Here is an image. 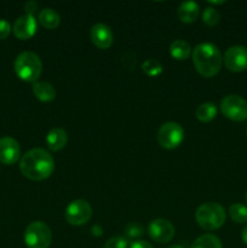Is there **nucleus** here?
I'll return each instance as SVG.
<instances>
[{
    "label": "nucleus",
    "mask_w": 247,
    "mask_h": 248,
    "mask_svg": "<svg viewBox=\"0 0 247 248\" xmlns=\"http://www.w3.org/2000/svg\"><path fill=\"white\" fill-rule=\"evenodd\" d=\"M19 170L31 181H44L55 171V160L43 148H34L22 156Z\"/></svg>",
    "instance_id": "nucleus-1"
},
{
    "label": "nucleus",
    "mask_w": 247,
    "mask_h": 248,
    "mask_svg": "<svg viewBox=\"0 0 247 248\" xmlns=\"http://www.w3.org/2000/svg\"><path fill=\"white\" fill-rule=\"evenodd\" d=\"M193 63L201 77L213 78L219 73L222 67V53L215 44H199L193 50Z\"/></svg>",
    "instance_id": "nucleus-2"
},
{
    "label": "nucleus",
    "mask_w": 247,
    "mask_h": 248,
    "mask_svg": "<svg viewBox=\"0 0 247 248\" xmlns=\"http://www.w3.org/2000/svg\"><path fill=\"white\" fill-rule=\"evenodd\" d=\"M17 77L26 82H36L43 72V62L36 53L24 51L19 53L14 62Z\"/></svg>",
    "instance_id": "nucleus-3"
},
{
    "label": "nucleus",
    "mask_w": 247,
    "mask_h": 248,
    "mask_svg": "<svg viewBox=\"0 0 247 248\" xmlns=\"http://www.w3.org/2000/svg\"><path fill=\"white\" fill-rule=\"evenodd\" d=\"M196 223L203 230H217L225 223L227 213L222 205L217 202H206L199 206L195 212Z\"/></svg>",
    "instance_id": "nucleus-4"
},
{
    "label": "nucleus",
    "mask_w": 247,
    "mask_h": 248,
    "mask_svg": "<svg viewBox=\"0 0 247 248\" xmlns=\"http://www.w3.org/2000/svg\"><path fill=\"white\" fill-rule=\"evenodd\" d=\"M51 241H52V232L46 223L35 220L26 228L24 242L28 248H48Z\"/></svg>",
    "instance_id": "nucleus-5"
},
{
    "label": "nucleus",
    "mask_w": 247,
    "mask_h": 248,
    "mask_svg": "<svg viewBox=\"0 0 247 248\" xmlns=\"http://www.w3.org/2000/svg\"><path fill=\"white\" fill-rule=\"evenodd\" d=\"M184 140V130L179 124L169 121L160 126L157 131V142L165 149H176Z\"/></svg>",
    "instance_id": "nucleus-6"
},
{
    "label": "nucleus",
    "mask_w": 247,
    "mask_h": 248,
    "mask_svg": "<svg viewBox=\"0 0 247 248\" xmlns=\"http://www.w3.org/2000/svg\"><path fill=\"white\" fill-rule=\"evenodd\" d=\"M220 111L230 120L244 121L247 119V101L239 94H228L220 102Z\"/></svg>",
    "instance_id": "nucleus-7"
},
{
    "label": "nucleus",
    "mask_w": 247,
    "mask_h": 248,
    "mask_svg": "<svg viewBox=\"0 0 247 248\" xmlns=\"http://www.w3.org/2000/svg\"><path fill=\"white\" fill-rule=\"evenodd\" d=\"M92 207L86 200H74L67 206L64 211V218L70 225L80 227L91 219Z\"/></svg>",
    "instance_id": "nucleus-8"
},
{
    "label": "nucleus",
    "mask_w": 247,
    "mask_h": 248,
    "mask_svg": "<svg viewBox=\"0 0 247 248\" xmlns=\"http://www.w3.org/2000/svg\"><path fill=\"white\" fill-rule=\"evenodd\" d=\"M223 62L230 72H244L247 69V47L241 45L232 46L225 51Z\"/></svg>",
    "instance_id": "nucleus-9"
},
{
    "label": "nucleus",
    "mask_w": 247,
    "mask_h": 248,
    "mask_svg": "<svg viewBox=\"0 0 247 248\" xmlns=\"http://www.w3.org/2000/svg\"><path fill=\"white\" fill-rule=\"evenodd\" d=\"M148 235L157 244H167L174 236V227L170 220L157 218L152 220L148 227Z\"/></svg>",
    "instance_id": "nucleus-10"
},
{
    "label": "nucleus",
    "mask_w": 247,
    "mask_h": 248,
    "mask_svg": "<svg viewBox=\"0 0 247 248\" xmlns=\"http://www.w3.org/2000/svg\"><path fill=\"white\" fill-rule=\"evenodd\" d=\"M36 31H38V22L31 15L26 14L18 17L12 26L14 35L19 40H28L35 35Z\"/></svg>",
    "instance_id": "nucleus-11"
},
{
    "label": "nucleus",
    "mask_w": 247,
    "mask_h": 248,
    "mask_svg": "<svg viewBox=\"0 0 247 248\" xmlns=\"http://www.w3.org/2000/svg\"><path fill=\"white\" fill-rule=\"evenodd\" d=\"M21 157V147L12 137L0 138V162L4 165H14Z\"/></svg>",
    "instance_id": "nucleus-12"
},
{
    "label": "nucleus",
    "mask_w": 247,
    "mask_h": 248,
    "mask_svg": "<svg viewBox=\"0 0 247 248\" xmlns=\"http://www.w3.org/2000/svg\"><path fill=\"white\" fill-rule=\"evenodd\" d=\"M91 41L96 47L107 50L114 43V35L111 29L104 23H96L91 28Z\"/></svg>",
    "instance_id": "nucleus-13"
},
{
    "label": "nucleus",
    "mask_w": 247,
    "mask_h": 248,
    "mask_svg": "<svg viewBox=\"0 0 247 248\" xmlns=\"http://www.w3.org/2000/svg\"><path fill=\"white\" fill-rule=\"evenodd\" d=\"M177 16L179 21L183 23H194L200 16V7L195 1H184L182 2L177 10Z\"/></svg>",
    "instance_id": "nucleus-14"
},
{
    "label": "nucleus",
    "mask_w": 247,
    "mask_h": 248,
    "mask_svg": "<svg viewBox=\"0 0 247 248\" xmlns=\"http://www.w3.org/2000/svg\"><path fill=\"white\" fill-rule=\"evenodd\" d=\"M68 135L65 130L61 127H55L48 131L46 136V144L51 152H60L67 145Z\"/></svg>",
    "instance_id": "nucleus-15"
},
{
    "label": "nucleus",
    "mask_w": 247,
    "mask_h": 248,
    "mask_svg": "<svg viewBox=\"0 0 247 248\" xmlns=\"http://www.w3.org/2000/svg\"><path fill=\"white\" fill-rule=\"evenodd\" d=\"M33 93L40 102H52L56 98V90L50 82L46 81H36L33 84Z\"/></svg>",
    "instance_id": "nucleus-16"
},
{
    "label": "nucleus",
    "mask_w": 247,
    "mask_h": 248,
    "mask_svg": "<svg viewBox=\"0 0 247 248\" xmlns=\"http://www.w3.org/2000/svg\"><path fill=\"white\" fill-rule=\"evenodd\" d=\"M38 19L41 26L46 29H56L61 23L60 14L51 7L41 10L38 15Z\"/></svg>",
    "instance_id": "nucleus-17"
},
{
    "label": "nucleus",
    "mask_w": 247,
    "mask_h": 248,
    "mask_svg": "<svg viewBox=\"0 0 247 248\" xmlns=\"http://www.w3.org/2000/svg\"><path fill=\"white\" fill-rule=\"evenodd\" d=\"M170 55L177 61H185L190 57L191 47L183 39H177L170 46Z\"/></svg>",
    "instance_id": "nucleus-18"
},
{
    "label": "nucleus",
    "mask_w": 247,
    "mask_h": 248,
    "mask_svg": "<svg viewBox=\"0 0 247 248\" xmlns=\"http://www.w3.org/2000/svg\"><path fill=\"white\" fill-rule=\"evenodd\" d=\"M217 113L218 109L216 104L211 103V102H206V103L199 106V108L196 109V119L201 123L207 124L211 123L217 116Z\"/></svg>",
    "instance_id": "nucleus-19"
},
{
    "label": "nucleus",
    "mask_w": 247,
    "mask_h": 248,
    "mask_svg": "<svg viewBox=\"0 0 247 248\" xmlns=\"http://www.w3.org/2000/svg\"><path fill=\"white\" fill-rule=\"evenodd\" d=\"M191 248H223L222 241L213 234H203L191 245Z\"/></svg>",
    "instance_id": "nucleus-20"
},
{
    "label": "nucleus",
    "mask_w": 247,
    "mask_h": 248,
    "mask_svg": "<svg viewBox=\"0 0 247 248\" xmlns=\"http://www.w3.org/2000/svg\"><path fill=\"white\" fill-rule=\"evenodd\" d=\"M229 216L237 224L247 223V206L242 203H232L229 207Z\"/></svg>",
    "instance_id": "nucleus-21"
},
{
    "label": "nucleus",
    "mask_w": 247,
    "mask_h": 248,
    "mask_svg": "<svg viewBox=\"0 0 247 248\" xmlns=\"http://www.w3.org/2000/svg\"><path fill=\"white\" fill-rule=\"evenodd\" d=\"M142 69L148 77L154 78L161 74L164 68H162V64L159 61L154 60V58H148V60H145L144 62H143Z\"/></svg>",
    "instance_id": "nucleus-22"
},
{
    "label": "nucleus",
    "mask_w": 247,
    "mask_h": 248,
    "mask_svg": "<svg viewBox=\"0 0 247 248\" xmlns=\"http://www.w3.org/2000/svg\"><path fill=\"white\" fill-rule=\"evenodd\" d=\"M202 21L206 26L216 27L220 21V15L213 7H206L202 12Z\"/></svg>",
    "instance_id": "nucleus-23"
},
{
    "label": "nucleus",
    "mask_w": 247,
    "mask_h": 248,
    "mask_svg": "<svg viewBox=\"0 0 247 248\" xmlns=\"http://www.w3.org/2000/svg\"><path fill=\"white\" fill-rule=\"evenodd\" d=\"M144 232V229L138 223H130L127 227L125 228V235L127 239H138Z\"/></svg>",
    "instance_id": "nucleus-24"
},
{
    "label": "nucleus",
    "mask_w": 247,
    "mask_h": 248,
    "mask_svg": "<svg viewBox=\"0 0 247 248\" xmlns=\"http://www.w3.org/2000/svg\"><path fill=\"white\" fill-rule=\"evenodd\" d=\"M103 248H127V240L123 236L110 237Z\"/></svg>",
    "instance_id": "nucleus-25"
},
{
    "label": "nucleus",
    "mask_w": 247,
    "mask_h": 248,
    "mask_svg": "<svg viewBox=\"0 0 247 248\" xmlns=\"http://www.w3.org/2000/svg\"><path fill=\"white\" fill-rule=\"evenodd\" d=\"M11 31L12 28L11 26H10L9 22H7L6 19L0 18V40L6 39L7 36L10 35V33H11Z\"/></svg>",
    "instance_id": "nucleus-26"
},
{
    "label": "nucleus",
    "mask_w": 247,
    "mask_h": 248,
    "mask_svg": "<svg viewBox=\"0 0 247 248\" xmlns=\"http://www.w3.org/2000/svg\"><path fill=\"white\" fill-rule=\"evenodd\" d=\"M24 10H26L27 15H31L34 16V12L38 10V4L35 1H28L24 4Z\"/></svg>",
    "instance_id": "nucleus-27"
},
{
    "label": "nucleus",
    "mask_w": 247,
    "mask_h": 248,
    "mask_svg": "<svg viewBox=\"0 0 247 248\" xmlns=\"http://www.w3.org/2000/svg\"><path fill=\"white\" fill-rule=\"evenodd\" d=\"M130 248H154V247H153L149 242L143 241V240H137V241L131 244Z\"/></svg>",
    "instance_id": "nucleus-28"
},
{
    "label": "nucleus",
    "mask_w": 247,
    "mask_h": 248,
    "mask_svg": "<svg viewBox=\"0 0 247 248\" xmlns=\"http://www.w3.org/2000/svg\"><path fill=\"white\" fill-rule=\"evenodd\" d=\"M91 232L92 235H94V236H101L103 230H102V228L99 227V225H93V227L91 228Z\"/></svg>",
    "instance_id": "nucleus-29"
},
{
    "label": "nucleus",
    "mask_w": 247,
    "mask_h": 248,
    "mask_svg": "<svg viewBox=\"0 0 247 248\" xmlns=\"http://www.w3.org/2000/svg\"><path fill=\"white\" fill-rule=\"evenodd\" d=\"M241 239H242V241H244V244L247 245V225L244 228V229H242Z\"/></svg>",
    "instance_id": "nucleus-30"
},
{
    "label": "nucleus",
    "mask_w": 247,
    "mask_h": 248,
    "mask_svg": "<svg viewBox=\"0 0 247 248\" xmlns=\"http://www.w3.org/2000/svg\"><path fill=\"white\" fill-rule=\"evenodd\" d=\"M224 2L225 1H211L210 0V1H208V4L210 5H222V4H224Z\"/></svg>",
    "instance_id": "nucleus-31"
},
{
    "label": "nucleus",
    "mask_w": 247,
    "mask_h": 248,
    "mask_svg": "<svg viewBox=\"0 0 247 248\" xmlns=\"http://www.w3.org/2000/svg\"><path fill=\"white\" fill-rule=\"evenodd\" d=\"M167 248H184L183 246H179V245H172V246L167 247Z\"/></svg>",
    "instance_id": "nucleus-32"
},
{
    "label": "nucleus",
    "mask_w": 247,
    "mask_h": 248,
    "mask_svg": "<svg viewBox=\"0 0 247 248\" xmlns=\"http://www.w3.org/2000/svg\"><path fill=\"white\" fill-rule=\"evenodd\" d=\"M245 200H246V202H247V191H246V194H245Z\"/></svg>",
    "instance_id": "nucleus-33"
}]
</instances>
